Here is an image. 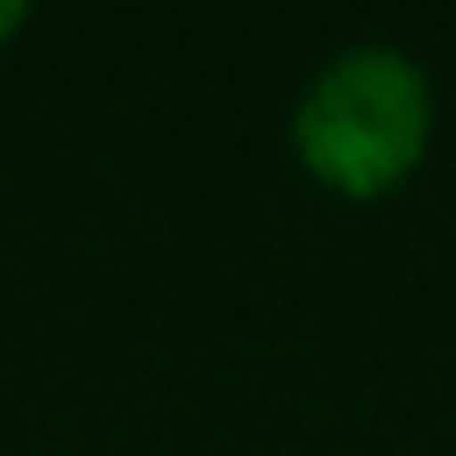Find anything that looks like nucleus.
Wrapping results in <instances>:
<instances>
[{
    "label": "nucleus",
    "instance_id": "nucleus-1",
    "mask_svg": "<svg viewBox=\"0 0 456 456\" xmlns=\"http://www.w3.org/2000/svg\"><path fill=\"white\" fill-rule=\"evenodd\" d=\"M436 87L396 41H349L309 68L289 101V155L342 201H383L423 168Z\"/></svg>",
    "mask_w": 456,
    "mask_h": 456
},
{
    "label": "nucleus",
    "instance_id": "nucleus-2",
    "mask_svg": "<svg viewBox=\"0 0 456 456\" xmlns=\"http://www.w3.org/2000/svg\"><path fill=\"white\" fill-rule=\"evenodd\" d=\"M20 28H28V7H20V0H0V47L14 41Z\"/></svg>",
    "mask_w": 456,
    "mask_h": 456
}]
</instances>
